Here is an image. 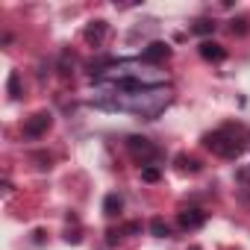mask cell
<instances>
[{
  "mask_svg": "<svg viewBox=\"0 0 250 250\" xmlns=\"http://www.w3.org/2000/svg\"><path fill=\"white\" fill-rule=\"evenodd\" d=\"M171 56V47L165 44V42H153V44H147L145 50H142V62H147V65H159V62H165Z\"/></svg>",
  "mask_w": 250,
  "mask_h": 250,
  "instance_id": "277c9868",
  "label": "cell"
},
{
  "mask_svg": "<svg viewBox=\"0 0 250 250\" xmlns=\"http://www.w3.org/2000/svg\"><path fill=\"white\" fill-rule=\"evenodd\" d=\"M50 124H53L50 112H36L33 118L24 121V136H27V139H42V136L50 130Z\"/></svg>",
  "mask_w": 250,
  "mask_h": 250,
  "instance_id": "3957f363",
  "label": "cell"
},
{
  "mask_svg": "<svg viewBox=\"0 0 250 250\" xmlns=\"http://www.w3.org/2000/svg\"><path fill=\"white\" fill-rule=\"evenodd\" d=\"M203 147L212 150V153L221 156V159H238V156L244 153V142L235 136L232 127H221V130H215V133H206V136H203Z\"/></svg>",
  "mask_w": 250,
  "mask_h": 250,
  "instance_id": "6da1fadb",
  "label": "cell"
},
{
  "mask_svg": "<svg viewBox=\"0 0 250 250\" xmlns=\"http://www.w3.org/2000/svg\"><path fill=\"white\" fill-rule=\"evenodd\" d=\"M200 56L209 59V62H224V59H227V50H224L221 44H215V42H203V44H200Z\"/></svg>",
  "mask_w": 250,
  "mask_h": 250,
  "instance_id": "52a82bcc",
  "label": "cell"
},
{
  "mask_svg": "<svg viewBox=\"0 0 250 250\" xmlns=\"http://www.w3.org/2000/svg\"><path fill=\"white\" fill-rule=\"evenodd\" d=\"M232 33L244 36V33H247V18H232Z\"/></svg>",
  "mask_w": 250,
  "mask_h": 250,
  "instance_id": "9a60e30c",
  "label": "cell"
},
{
  "mask_svg": "<svg viewBox=\"0 0 250 250\" xmlns=\"http://www.w3.org/2000/svg\"><path fill=\"white\" fill-rule=\"evenodd\" d=\"M150 232H153L156 238H168V235H171V227H168L162 218H153V221H150Z\"/></svg>",
  "mask_w": 250,
  "mask_h": 250,
  "instance_id": "8fae6325",
  "label": "cell"
},
{
  "mask_svg": "<svg viewBox=\"0 0 250 250\" xmlns=\"http://www.w3.org/2000/svg\"><path fill=\"white\" fill-rule=\"evenodd\" d=\"M206 224V212H200V209H183L180 212V227L183 229H200Z\"/></svg>",
  "mask_w": 250,
  "mask_h": 250,
  "instance_id": "8992f818",
  "label": "cell"
},
{
  "mask_svg": "<svg viewBox=\"0 0 250 250\" xmlns=\"http://www.w3.org/2000/svg\"><path fill=\"white\" fill-rule=\"evenodd\" d=\"M6 91H9V97H24V83H21V74L18 71H12L9 74V80H6Z\"/></svg>",
  "mask_w": 250,
  "mask_h": 250,
  "instance_id": "9c48e42d",
  "label": "cell"
},
{
  "mask_svg": "<svg viewBox=\"0 0 250 250\" xmlns=\"http://www.w3.org/2000/svg\"><path fill=\"white\" fill-rule=\"evenodd\" d=\"M106 33H109V24H106V21H91V24L83 30V39H85V44L100 47L103 39H106Z\"/></svg>",
  "mask_w": 250,
  "mask_h": 250,
  "instance_id": "5b68a950",
  "label": "cell"
},
{
  "mask_svg": "<svg viewBox=\"0 0 250 250\" xmlns=\"http://www.w3.org/2000/svg\"><path fill=\"white\" fill-rule=\"evenodd\" d=\"M127 147H130V153L142 162V168H147L153 159H159V147H156L150 139H145V136H130V139H127Z\"/></svg>",
  "mask_w": 250,
  "mask_h": 250,
  "instance_id": "7a4b0ae2",
  "label": "cell"
},
{
  "mask_svg": "<svg viewBox=\"0 0 250 250\" xmlns=\"http://www.w3.org/2000/svg\"><path fill=\"white\" fill-rule=\"evenodd\" d=\"M191 30H194V33H200V36H206V33H212V30H215V21H209V18H197Z\"/></svg>",
  "mask_w": 250,
  "mask_h": 250,
  "instance_id": "7c38bea8",
  "label": "cell"
},
{
  "mask_svg": "<svg viewBox=\"0 0 250 250\" xmlns=\"http://www.w3.org/2000/svg\"><path fill=\"white\" fill-rule=\"evenodd\" d=\"M30 159H33V162H39V168H50V165H53V156H50V153H44V150L30 153Z\"/></svg>",
  "mask_w": 250,
  "mask_h": 250,
  "instance_id": "4fadbf2b",
  "label": "cell"
},
{
  "mask_svg": "<svg viewBox=\"0 0 250 250\" xmlns=\"http://www.w3.org/2000/svg\"><path fill=\"white\" fill-rule=\"evenodd\" d=\"M124 209V197L121 194H106V200H103V215H118Z\"/></svg>",
  "mask_w": 250,
  "mask_h": 250,
  "instance_id": "30bf717a",
  "label": "cell"
},
{
  "mask_svg": "<svg viewBox=\"0 0 250 250\" xmlns=\"http://www.w3.org/2000/svg\"><path fill=\"white\" fill-rule=\"evenodd\" d=\"M174 162H177V168H180L183 174H197V171H200V159H194V156H188V153H180Z\"/></svg>",
  "mask_w": 250,
  "mask_h": 250,
  "instance_id": "ba28073f",
  "label": "cell"
},
{
  "mask_svg": "<svg viewBox=\"0 0 250 250\" xmlns=\"http://www.w3.org/2000/svg\"><path fill=\"white\" fill-rule=\"evenodd\" d=\"M159 177H162V171H159V168H153V165L142 168V180H145V183H156Z\"/></svg>",
  "mask_w": 250,
  "mask_h": 250,
  "instance_id": "5bb4252c",
  "label": "cell"
}]
</instances>
